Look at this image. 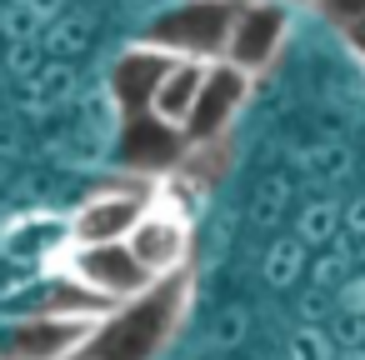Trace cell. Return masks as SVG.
<instances>
[{"label":"cell","mask_w":365,"mask_h":360,"mask_svg":"<svg viewBox=\"0 0 365 360\" xmlns=\"http://www.w3.org/2000/svg\"><path fill=\"white\" fill-rule=\"evenodd\" d=\"M185 310H190V270L170 275V280H155L135 300L115 305L91 330V340L76 360H160L165 345L175 340Z\"/></svg>","instance_id":"obj_1"},{"label":"cell","mask_w":365,"mask_h":360,"mask_svg":"<svg viewBox=\"0 0 365 360\" xmlns=\"http://www.w3.org/2000/svg\"><path fill=\"white\" fill-rule=\"evenodd\" d=\"M240 6L245 0H175L170 11H160L140 31V46H155V51H165L175 61L215 66V61H225V46H230Z\"/></svg>","instance_id":"obj_2"},{"label":"cell","mask_w":365,"mask_h":360,"mask_svg":"<svg viewBox=\"0 0 365 360\" xmlns=\"http://www.w3.org/2000/svg\"><path fill=\"white\" fill-rule=\"evenodd\" d=\"M155 210V190L145 185H106L71 215V245H125L140 220Z\"/></svg>","instance_id":"obj_3"},{"label":"cell","mask_w":365,"mask_h":360,"mask_svg":"<svg viewBox=\"0 0 365 360\" xmlns=\"http://www.w3.org/2000/svg\"><path fill=\"white\" fill-rule=\"evenodd\" d=\"M101 320H66L26 310L0 325V360H76Z\"/></svg>","instance_id":"obj_4"},{"label":"cell","mask_w":365,"mask_h":360,"mask_svg":"<svg viewBox=\"0 0 365 360\" xmlns=\"http://www.w3.org/2000/svg\"><path fill=\"white\" fill-rule=\"evenodd\" d=\"M61 270L71 280H81L86 290H96L106 305H125V300H135L140 290L155 285L145 275V265L130 255V245H71Z\"/></svg>","instance_id":"obj_5"},{"label":"cell","mask_w":365,"mask_h":360,"mask_svg":"<svg viewBox=\"0 0 365 360\" xmlns=\"http://www.w3.org/2000/svg\"><path fill=\"white\" fill-rule=\"evenodd\" d=\"M285 41H290V6H275V0H245L240 16H235V31H230V46H225V61L255 81L265 66H275Z\"/></svg>","instance_id":"obj_6"},{"label":"cell","mask_w":365,"mask_h":360,"mask_svg":"<svg viewBox=\"0 0 365 360\" xmlns=\"http://www.w3.org/2000/svg\"><path fill=\"white\" fill-rule=\"evenodd\" d=\"M245 96H250V76L235 71L230 61H215V66L205 71L200 101H195V110H190V120H185V130H180L185 145H190V150H195V145H220L225 130L235 125Z\"/></svg>","instance_id":"obj_7"},{"label":"cell","mask_w":365,"mask_h":360,"mask_svg":"<svg viewBox=\"0 0 365 360\" xmlns=\"http://www.w3.org/2000/svg\"><path fill=\"white\" fill-rule=\"evenodd\" d=\"M125 245H130V255L145 265L150 280H170V275H185V270H190V225H185L175 210H160V205H155Z\"/></svg>","instance_id":"obj_8"},{"label":"cell","mask_w":365,"mask_h":360,"mask_svg":"<svg viewBox=\"0 0 365 360\" xmlns=\"http://www.w3.org/2000/svg\"><path fill=\"white\" fill-rule=\"evenodd\" d=\"M170 66H175V56H165V51H155V46H140V41L115 56L110 96H115V106L125 110V120H130V115H150L155 91H160V81H165Z\"/></svg>","instance_id":"obj_9"},{"label":"cell","mask_w":365,"mask_h":360,"mask_svg":"<svg viewBox=\"0 0 365 360\" xmlns=\"http://www.w3.org/2000/svg\"><path fill=\"white\" fill-rule=\"evenodd\" d=\"M190 155L185 135L155 115H130L125 120V170H135L140 180H155L160 170H175Z\"/></svg>","instance_id":"obj_10"},{"label":"cell","mask_w":365,"mask_h":360,"mask_svg":"<svg viewBox=\"0 0 365 360\" xmlns=\"http://www.w3.org/2000/svg\"><path fill=\"white\" fill-rule=\"evenodd\" d=\"M205 71H210V66H200V61H175V66L165 71L160 91H155L150 115L165 120V125H175V130H185V120H190V110H195V101H200V91H205Z\"/></svg>","instance_id":"obj_11"},{"label":"cell","mask_w":365,"mask_h":360,"mask_svg":"<svg viewBox=\"0 0 365 360\" xmlns=\"http://www.w3.org/2000/svg\"><path fill=\"white\" fill-rule=\"evenodd\" d=\"M310 6H315L335 31H350V26L365 21V0H310Z\"/></svg>","instance_id":"obj_12"},{"label":"cell","mask_w":365,"mask_h":360,"mask_svg":"<svg viewBox=\"0 0 365 360\" xmlns=\"http://www.w3.org/2000/svg\"><path fill=\"white\" fill-rule=\"evenodd\" d=\"M340 36H345V46L355 51V61H365V21H360V26H350V31H340Z\"/></svg>","instance_id":"obj_13"},{"label":"cell","mask_w":365,"mask_h":360,"mask_svg":"<svg viewBox=\"0 0 365 360\" xmlns=\"http://www.w3.org/2000/svg\"><path fill=\"white\" fill-rule=\"evenodd\" d=\"M275 6H290V11H295V6H305V0H275Z\"/></svg>","instance_id":"obj_14"}]
</instances>
